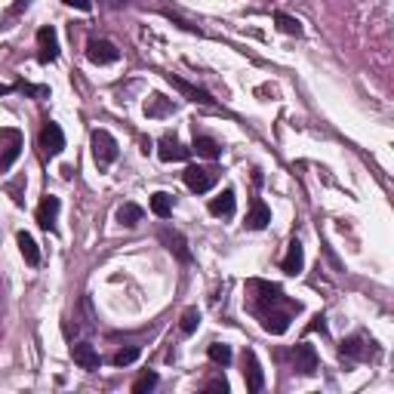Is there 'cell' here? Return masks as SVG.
Wrapping results in <instances>:
<instances>
[{
  "label": "cell",
  "mask_w": 394,
  "mask_h": 394,
  "mask_svg": "<svg viewBox=\"0 0 394 394\" xmlns=\"http://www.w3.org/2000/svg\"><path fill=\"white\" fill-rule=\"evenodd\" d=\"M65 6H74V10H81V13H90L92 10V0H62Z\"/></svg>",
  "instance_id": "obj_31"
},
{
  "label": "cell",
  "mask_w": 394,
  "mask_h": 394,
  "mask_svg": "<svg viewBox=\"0 0 394 394\" xmlns=\"http://www.w3.org/2000/svg\"><path fill=\"white\" fill-rule=\"evenodd\" d=\"M197 324H200V311H197V308H185L182 320H179V329H182L185 336H191L197 329Z\"/></svg>",
  "instance_id": "obj_27"
},
{
  "label": "cell",
  "mask_w": 394,
  "mask_h": 394,
  "mask_svg": "<svg viewBox=\"0 0 394 394\" xmlns=\"http://www.w3.org/2000/svg\"><path fill=\"white\" fill-rule=\"evenodd\" d=\"M274 22L284 34H290V38H302V22H299V19L286 16V13H274Z\"/></svg>",
  "instance_id": "obj_25"
},
{
  "label": "cell",
  "mask_w": 394,
  "mask_h": 394,
  "mask_svg": "<svg viewBox=\"0 0 394 394\" xmlns=\"http://www.w3.org/2000/svg\"><path fill=\"white\" fill-rule=\"evenodd\" d=\"M318 351H314V345H308V342H302V345L293 348V367H296L299 376H314L318 372Z\"/></svg>",
  "instance_id": "obj_8"
},
{
  "label": "cell",
  "mask_w": 394,
  "mask_h": 394,
  "mask_svg": "<svg viewBox=\"0 0 394 394\" xmlns=\"http://www.w3.org/2000/svg\"><path fill=\"white\" fill-rule=\"evenodd\" d=\"M139 354H142V351L136 348V345H130V348H120L117 354L111 357V363H114V367H130V363L139 361Z\"/></svg>",
  "instance_id": "obj_28"
},
{
  "label": "cell",
  "mask_w": 394,
  "mask_h": 394,
  "mask_svg": "<svg viewBox=\"0 0 394 394\" xmlns=\"http://www.w3.org/2000/svg\"><path fill=\"white\" fill-rule=\"evenodd\" d=\"M339 354H342V357H348V361H367V357H370L367 339H363L361 333L351 336V339H345V342L339 345Z\"/></svg>",
  "instance_id": "obj_17"
},
{
  "label": "cell",
  "mask_w": 394,
  "mask_h": 394,
  "mask_svg": "<svg viewBox=\"0 0 394 394\" xmlns=\"http://www.w3.org/2000/svg\"><path fill=\"white\" fill-rule=\"evenodd\" d=\"M0 139L6 142V145H0V173H6V170L19 161V154H22V133L19 130H0Z\"/></svg>",
  "instance_id": "obj_3"
},
{
  "label": "cell",
  "mask_w": 394,
  "mask_h": 394,
  "mask_svg": "<svg viewBox=\"0 0 394 394\" xmlns=\"http://www.w3.org/2000/svg\"><path fill=\"white\" fill-rule=\"evenodd\" d=\"M281 268L286 271V274H302V268H305V247L299 240L290 243V249H286Z\"/></svg>",
  "instance_id": "obj_16"
},
{
  "label": "cell",
  "mask_w": 394,
  "mask_h": 394,
  "mask_svg": "<svg viewBox=\"0 0 394 394\" xmlns=\"http://www.w3.org/2000/svg\"><path fill=\"white\" fill-rule=\"evenodd\" d=\"M108 3H111V6H120V3H126V0H108Z\"/></svg>",
  "instance_id": "obj_34"
},
{
  "label": "cell",
  "mask_w": 394,
  "mask_h": 394,
  "mask_svg": "<svg viewBox=\"0 0 394 394\" xmlns=\"http://www.w3.org/2000/svg\"><path fill=\"white\" fill-rule=\"evenodd\" d=\"M87 59L92 65H114L120 59V49L111 40H90L87 44Z\"/></svg>",
  "instance_id": "obj_7"
},
{
  "label": "cell",
  "mask_w": 394,
  "mask_h": 394,
  "mask_svg": "<svg viewBox=\"0 0 394 394\" xmlns=\"http://www.w3.org/2000/svg\"><path fill=\"white\" fill-rule=\"evenodd\" d=\"M90 145H92V161L99 163V170L111 167V163L117 161V139H114L108 130H92Z\"/></svg>",
  "instance_id": "obj_1"
},
{
  "label": "cell",
  "mask_w": 394,
  "mask_h": 394,
  "mask_svg": "<svg viewBox=\"0 0 394 394\" xmlns=\"http://www.w3.org/2000/svg\"><path fill=\"white\" fill-rule=\"evenodd\" d=\"M142 216H145V210H142L139 204H124V206L117 210V222H120V225H126V228L139 225Z\"/></svg>",
  "instance_id": "obj_23"
},
{
  "label": "cell",
  "mask_w": 394,
  "mask_h": 394,
  "mask_svg": "<svg viewBox=\"0 0 394 394\" xmlns=\"http://www.w3.org/2000/svg\"><path fill=\"white\" fill-rule=\"evenodd\" d=\"M206 391H222V394H225L228 382H225V379H210V382H206Z\"/></svg>",
  "instance_id": "obj_32"
},
{
  "label": "cell",
  "mask_w": 394,
  "mask_h": 394,
  "mask_svg": "<svg viewBox=\"0 0 394 394\" xmlns=\"http://www.w3.org/2000/svg\"><path fill=\"white\" fill-rule=\"evenodd\" d=\"M185 185H188L195 195H204L216 185V173L213 170H204V167H188L185 170Z\"/></svg>",
  "instance_id": "obj_10"
},
{
  "label": "cell",
  "mask_w": 394,
  "mask_h": 394,
  "mask_svg": "<svg viewBox=\"0 0 394 394\" xmlns=\"http://www.w3.org/2000/svg\"><path fill=\"white\" fill-rule=\"evenodd\" d=\"M0 305H3V286H0Z\"/></svg>",
  "instance_id": "obj_35"
},
{
  "label": "cell",
  "mask_w": 394,
  "mask_h": 394,
  "mask_svg": "<svg viewBox=\"0 0 394 394\" xmlns=\"http://www.w3.org/2000/svg\"><path fill=\"white\" fill-rule=\"evenodd\" d=\"M195 151L200 157H210V161H216V157L222 154V148H219L216 139H210V136H195Z\"/></svg>",
  "instance_id": "obj_24"
},
{
  "label": "cell",
  "mask_w": 394,
  "mask_h": 394,
  "mask_svg": "<svg viewBox=\"0 0 394 394\" xmlns=\"http://www.w3.org/2000/svg\"><path fill=\"white\" fill-rule=\"evenodd\" d=\"M38 47H40L38 59L44 62V65H49V62L59 59V34H56L53 25H44V28L38 31Z\"/></svg>",
  "instance_id": "obj_6"
},
{
  "label": "cell",
  "mask_w": 394,
  "mask_h": 394,
  "mask_svg": "<svg viewBox=\"0 0 394 394\" xmlns=\"http://www.w3.org/2000/svg\"><path fill=\"white\" fill-rule=\"evenodd\" d=\"M234 204H238V200H234V188H225L219 197L210 200V213L216 219H231L234 216Z\"/></svg>",
  "instance_id": "obj_19"
},
{
  "label": "cell",
  "mask_w": 394,
  "mask_h": 394,
  "mask_svg": "<svg viewBox=\"0 0 394 394\" xmlns=\"http://www.w3.org/2000/svg\"><path fill=\"white\" fill-rule=\"evenodd\" d=\"M151 213L157 219L173 216V195H167V191H154L151 195Z\"/></svg>",
  "instance_id": "obj_21"
},
{
  "label": "cell",
  "mask_w": 394,
  "mask_h": 394,
  "mask_svg": "<svg viewBox=\"0 0 394 394\" xmlns=\"http://www.w3.org/2000/svg\"><path fill=\"white\" fill-rule=\"evenodd\" d=\"M206 354H210V361L219 363V367H228V363H231V348H228L225 342H213V345L206 348Z\"/></svg>",
  "instance_id": "obj_26"
},
{
  "label": "cell",
  "mask_w": 394,
  "mask_h": 394,
  "mask_svg": "<svg viewBox=\"0 0 394 394\" xmlns=\"http://www.w3.org/2000/svg\"><path fill=\"white\" fill-rule=\"evenodd\" d=\"M170 83H173V87L182 92L185 99H191V102H197V105H216V99L210 96V92L206 90H200V87H195V83H188V81H182V77H176V74H170Z\"/></svg>",
  "instance_id": "obj_13"
},
{
  "label": "cell",
  "mask_w": 394,
  "mask_h": 394,
  "mask_svg": "<svg viewBox=\"0 0 394 394\" xmlns=\"http://www.w3.org/2000/svg\"><path fill=\"white\" fill-rule=\"evenodd\" d=\"M259 314H262V327H265V333H271V336H284L286 329H290L293 308L281 311L277 305H271V308H259Z\"/></svg>",
  "instance_id": "obj_4"
},
{
  "label": "cell",
  "mask_w": 394,
  "mask_h": 394,
  "mask_svg": "<svg viewBox=\"0 0 394 394\" xmlns=\"http://www.w3.org/2000/svg\"><path fill=\"white\" fill-rule=\"evenodd\" d=\"M314 329H320V333H327V324H324V318H320V314H318V318H311V324L305 327V333H314Z\"/></svg>",
  "instance_id": "obj_33"
},
{
  "label": "cell",
  "mask_w": 394,
  "mask_h": 394,
  "mask_svg": "<svg viewBox=\"0 0 394 394\" xmlns=\"http://www.w3.org/2000/svg\"><path fill=\"white\" fill-rule=\"evenodd\" d=\"M268 222H271V210L256 197L253 204H249V213H247V228L249 231H262V228H268Z\"/></svg>",
  "instance_id": "obj_18"
},
{
  "label": "cell",
  "mask_w": 394,
  "mask_h": 394,
  "mask_svg": "<svg viewBox=\"0 0 394 394\" xmlns=\"http://www.w3.org/2000/svg\"><path fill=\"white\" fill-rule=\"evenodd\" d=\"M71 357L81 370H99V351L90 345V342H74L71 345Z\"/></svg>",
  "instance_id": "obj_15"
},
{
  "label": "cell",
  "mask_w": 394,
  "mask_h": 394,
  "mask_svg": "<svg viewBox=\"0 0 394 394\" xmlns=\"http://www.w3.org/2000/svg\"><path fill=\"white\" fill-rule=\"evenodd\" d=\"M40 151H44V157H59L65 151V133L56 120H47L44 130H40Z\"/></svg>",
  "instance_id": "obj_2"
},
{
  "label": "cell",
  "mask_w": 394,
  "mask_h": 394,
  "mask_svg": "<svg viewBox=\"0 0 394 394\" xmlns=\"http://www.w3.org/2000/svg\"><path fill=\"white\" fill-rule=\"evenodd\" d=\"M173 111H176V105L170 102V99L157 96V92L145 102V114H148V117H167V114H173Z\"/></svg>",
  "instance_id": "obj_22"
},
{
  "label": "cell",
  "mask_w": 394,
  "mask_h": 394,
  "mask_svg": "<svg viewBox=\"0 0 394 394\" xmlns=\"http://www.w3.org/2000/svg\"><path fill=\"white\" fill-rule=\"evenodd\" d=\"M161 240L167 243V249L176 256V259H182V262H191V249H188V240L182 238V234L176 231V228H163L161 231Z\"/></svg>",
  "instance_id": "obj_14"
},
{
  "label": "cell",
  "mask_w": 394,
  "mask_h": 394,
  "mask_svg": "<svg viewBox=\"0 0 394 394\" xmlns=\"http://www.w3.org/2000/svg\"><path fill=\"white\" fill-rule=\"evenodd\" d=\"M154 385H157V372H142V376L133 382V391H136V394H142V391H151Z\"/></svg>",
  "instance_id": "obj_29"
},
{
  "label": "cell",
  "mask_w": 394,
  "mask_h": 394,
  "mask_svg": "<svg viewBox=\"0 0 394 394\" xmlns=\"http://www.w3.org/2000/svg\"><path fill=\"white\" fill-rule=\"evenodd\" d=\"M191 148H185L179 139H173V136H163L161 142H157V157H161L163 163H173V161H188Z\"/></svg>",
  "instance_id": "obj_11"
},
{
  "label": "cell",
  "mask_w": 394,
  "mask_h": 394,
  "mask_svg": "<svg viewBox=\"0 0 394 394\" xmlns=\"http://www.w3.org/2000/svg\"><path fill=\"white\" fill-rule=\"evenodd\" d=\"M249 290H256V302L259 308H271V305H281L284 302V290L277 284H268V281H249Z\"/></svg>",
  "instance_id": "obj_12"
},
{
  "label": "cell",
  "mask_w": 394,
  "mask_h": 394,
  "mask_svg": "<svg viewBox=\"0 0 394 394\" xmlns=\"http://www.w3.org/2000/svg\"><path fill=\"white\" fill-rule=\"evenodd\" d=\"M59 210H62V200L56 197V195H49V197H44L40 200V206H38V225L44 228V231H49V234H56L59 231Z\"/></svg>",
  "instance_id": "obj_5"
},
{
  "label": "cell",
  "mask_w": 394,
  "mask_h": 394,
  "mask_svg": "<svg viewBox=\"0 0 394 394\" xmlns=\"http://www.w3.org/2000/svg\"><path fill=\"white\" fill-rule=\"evenodd\" d=\"M16 90L28 92V96H34V99H47L49 96V87H34V83H16Z\"/></svg>",
  "instance_id": "obj_30"
},
{
  "label": "cell",
  "mask_w": 394,
  "mask_h": 394,
  "mask_svg": "<svg viewBox=\"0 0 394 394\" xmlns=\"http://www.w3.org/2000/svg\"><path fill=\"white\" fill-rule=\"evenodd\" d=\"M243 376H247V391L259 394L265 388V372H262V363L256 357V351H247L243 354Z\"/></svg>",
  "instance_id": "obj_9"
},
{
  "label": "cell",
  "mask_w": 394,
  "mask_h": 394,
  "mask_svg": "<svg viewBox=\"0 0 394 394\" xmlns=\"http://www.w3.org/2000/svg\"><path fill=\"white\" fill-rule=\"evenodd\" d=\"M16 243H19V249H22V256H25L28 265H40V249H38V243H34L31 234H28V231H19V234H16Z\"/></svg>",
  "instance_id": "obj_20"
}]
</instances>
